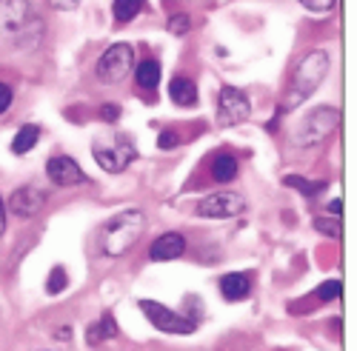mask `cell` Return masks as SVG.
I'll return each mask as SVG.
<instances>
[{
    "label": "cell",
    "mask_w": 357,
    "mask_h": 351,
    "mask_svg": "<svg viewBox=\"0 0 357 351\" xmlns=\"http://www.w3.org/2000/svg\"><path fill=\"white\" fill-rule=\"evenodd\" d=\"M301 6L314 12V15H323V12H332L335 9V0H301Z\"/></svg>",
    "instance_id": "obj_25"
},
{
    "label": "cell",
    "mask_w": 357,
    "mask_h": 351,
    "mask_svg": "<svg viewBox=\"0 0 357 351\" xmlns=\"http://www.w3.org/2000/svg\"><path fill=\"white\" fill-rule=\"evenodd\" d=\"M140 9H143V0H114V20L129 23L137 17Z\"/></svg>",
    "instance_id": "obj_19"
},
{
    "label": "cell",
    "mask_w": 357,
    "mask_h": 351,
    "mask_svg": "<svg viewBox=\"0 0 357 351\" xmlns=\"http://www.w3.org/2000/svg\"><path fill=\"white\" fill-rule=\"evenodd\" d=\"M252 114V106L246 100V95L241 89H234V86H223L220 89V98H218V120L220 126H237L249 120Z\"/></svg>",
    "instance_id": "obj_8"
},
{
    "label": "cell",
    "mask_w": 357,
    "mask_h": 351,
    "mask_svg": "<svg viewBox=\"0 0 357 351\" xmlns=\"http://www.w3.org/2000/svg\"><path fill=\"white\" fill-rule=\"evenodd\" d=\"M132 66H135V49L129 43H114L98 61V80L114 86L132 72Z\"/></svg>",
    "instance_id": "obj_5"
},
{
    "label": "cell",
    "mask_w": 357,
    "mask_h": 351,
    "mask_svg": "<svg viewBox=\"0 0 357 351\" xmlns=\"http://www.w3.org/2000/svg\"><path fill=\"white\" fill-rule=\"evenodd\" d=\"M189 29H192V20H189L186 15H172V17H169V32H172V35L181 38V35L189 32Z\"/></svg>",
    "instance_id": "obj_24"
},
{
    "label": "cell",
    "mask_w": 357,
    "mask_h": 351,
    "mask_svg": "<svg viewBox=\"0 0 357 351\" xmlns=\"http://www.w3.org/2000/svg\"><path fill=\"white\" fill-rule=\"evenodd\" d=\"M340 123V111L332 109V106H317L306 114L303 123H297V129L291 132V140L294 146H303V149H309V146H320L326 137H329Z\"/></svg>",
    "instance_id": "obj_4"
},
{
    "label": "cell",
    "mask_w": 357,
    "mask_h": 351,
    "mask_svg": "<svg viewBox=\"0 0 357 351\" xmlns=\"http://www.w3.org/2000/svg\"><path fill=\"white\" fill-rule=\"evenodd\" d=\"M57 337H61V340H69V326H63L61 332H57Z\"/></svg>",
    "instance_id": "obj_32"
},
{
    "label": "cell",
    "mask_w": 357,
    "mask_h": 351,
    "mask_svg": "<svg viewBox=\"0 0 357 351\" xmlns=\"http://www.w3.org/2000/svg\"><path fill=\"white\" fill-rule=\"evenodd\" d=\"M43 206H46V192H40L35 186H20L9 197V212L17 217H35Z\"/></svg>",
    "instance_id": "obj_11"
},
{
    "label": "cell",
    "mask_w": 357,
    "mask_h": 351,
    "mask_svg": "<svg viewBox=\"0 0 357 351\" xmlns=\"http://www.w3.org/2000/svg\"><path fill=\"white\" fill-rule=\"evenodd\" d=\"M92 155H95V160L100 163V169H106L109 174H117V171L129 169V163L137 157V152L132 149V146H126V143H117V146H95Z\"/></svg>",
    "instance_id": "obj_9"
},
{
    "label": "cell",
    "mask_w": 357,
    "mask_h": 351,
    "mask_svg": "<svg viewBox=\"0 0 357 351\" xmlns=\"http://www.w3.org/2000/svg\"><path fill=\"white\" fill-rule=\"evenodd\" d=\"M9 106H12V89L6 83H0V114H3Z\"/></svg>",
    "instance_id": "obj_27"
},
{
    "label": "cell",
    "mask_w": 357,
    "mask_h": 351,
    "mask_svg": "<svg viewBox=\"0 0 357 351\" xmlns=\"http://www.w3.org/2000/svg\"><path fill=\"white\" fill-rule=\"evenodd\" d=\"M46 23L32 0H0V38L17 52H35L43 43Z\"/></svg>",
    "instance_id": "obj_1"
},
{
    "label": "cell",
    "mask_w": 357,
    "mask_h": 351,
    "mask_svg": "<svg viewBox=\"0 0 357 351\" xmlns=\"http://www.w3.org/2000/svg\"><path fill=\"white\" fill-rule=\"evenodd\" d=\"M169 95L177 106H195L197 103V86L189 77H174L169 83Z\"/></svg>",
    "instance_id": "obj_15"
},
{
    "label": "cell",
    "mask_w": 357,
    "mask_h": 351,
    "mask_svg": "<svg viewBox=\"0 0 357 351\" xmlns=\"http://www.w3.org/2000/svg\"><path fill=\"white\" fill-rule=\"evenodd\" d=\"M112 337H117V323H114L112 314H103L100 320H95V323L89 326V332H86L89 345H100V343H106Z\"/></svg>",
    "instance_id": "obj_14"
},
{
    "label": "cell",
    "mask_w": 357,
    "mask_h": 351,
    "mask_svg": "<svg viewBox=\"0 0 357 351\" xmlns=\"http://www.w3.org/2000/svg\"><path fill=\"white\" fill-rule=\"evenodd\" d=\"M249 291H252V277L243 274V272H231V274L220 277V295L226 300H231V303L249 297Z\"/></svg>",
    "instance_id": "obj_13"
},
{
    "label": "cell",
    "mask_w": 357,
    "mask_h": 351,
    "mask_svg": "<svg viewBox=\"0 0 357 351\" xmlns=\"http://www.w3.org/2000/svg\"><path fill=\"white\" fill-rule=\"evenodd\" d=\"M38 137H40V129H38V126H23V129L15 134V140H12V152H15V155L32 152V146L38 143Z\"/></svg>",
    "instance_id": "obj_18"
},
{
    "label": "cell",
    "mask_w": 357,
    "mask_h": 351,
    "mask_svg": "<svg viewBox=\"0 0 357 351\" xmlns=\"http://www.w3.org/2000/svg\"><path fill=\"white\" fill-rule=\"evenodd\" d=\"M329 209H332V214H335V217H340V212H343V200H340V197H337V200H332V206H329Z\"/></svg>",
    "instance_id": "obj_31"
},
{
    "label": "cell",
    "mask_w": 357,
    "mask_h": 351,
    "mask_svg": "<svg viewBox=\"0 0 357 351\" xmlns=\"http://www.w3.org/2000/svg\"><path fill=\"white\" fill-rule=\"evenodd\" d=\"M186 251V240L183 234L177 231H169V234H160V237L149 246V257H152L155 263H166V260H177Z\"/></svg>",
    "instance_id": "obj_12"
},
{
    "label": "cell",
    "mask_w": 357,
    "mask_h": 351,
    "mask_svg": "<svg viewBox=\"0 0 357 351\" xmlns=\"http://www.w3.org/2000/svg\"><path fill=\"white\" fill-rule=\"evenodd\" d=\"M314 228H317L320 234H329V237H335V240L343 237V226H340L337 217H332V220H329V217H317V220H314Z\"/></svg>",
    "instance_id": "obj_21"
},
{
    "label": "cell",
    "mask_w": 357,
    "mask_h": 351,
    "mask_svg": "<svg viewBox=\"0 0 357 351\" xmlns=\"http://www.w3.org/2000/svg\"><path fill=\"white\" fill-rule=\"evenodd\" d=\"M283 183L291 186V189H297V192L306 194V197H312V194H317V192L326 189V183H320V180H303V178H297V174H289Z\"/></svg>",
    "instance_id": "obj_20"
},
{
    "label": "cell",
    "mask_w": 357,
    "mask_h": 351,
    "mask_svg": "<svg viewBox=\"0 0 357 351\" xmlns=\"http://www.w3.org/2000/svg\"><path fill=\"white\" fill-rule=\"evenodd\" d=\"M3 231H6V206L0 200V237H3Z\"/></svg>",
    "instance_id": "obj_30"
},
{
    "label": "cell",
    "mask_w": 357,
    "mask_h": 351,
    "mask_svg": "<svg viewBox=\"0 0 357 351\" xmlns=\"http://www.w3.org/2000/svg\"><path fill=\"white\" fill-rule=\"evenodd\" d=\"M135 80H137L140 89L152 92L155 86L160 83V63H158V61H143V63L137 66V72H135Z\"/></svg>",
    "instance_id": "obj_17"
},
{
    "label": "cell",
    "mask_w": 357,
    "mask_h": 351,
    "mask_svg": "<svg viewBox=\"0 0 357 351\" xmlns=\"http://www.w3.org/2000/svg\"><path fill=\"white\" fill-rule=\"evenodd\" d=\"M243 209H246V200H243V194H237V192H212V194H206L197 203V214L200 217H212V220L237 217Z\"/></svg>",
    "instance_id": "obj_7"
},
{
    "label": "cell",
    "mask_w": 357,
    "mask_h": 351,
    "mask_svg": "<svg viewBox=\"0 0 357 351\" xmlns=\"http://www.w3.org/2000/svg\"><path fill=\"white\" fill-rule=\"evenodd\" d=\"M140 309H143V314L149 317V323H152L158 332H166V334H192L195 332L192 320H186L183 314L172 311L169 306H163L158 300H140Z\"/></svg>",
    "instance_id": "obj_6"
},
{
    "label": "cell",
    "mask_w": 357,
    "mask_h": 351,
    "mask_svg": "<svg viewBox=\"0 0 357 351\" xmlns=\"http://www.w3.org/2000/svg\"><path fill=\"white\" fill-rule=\"evenodd\" d=\"M77 3H80V0H52V6H54V9H63V12L77 9Z\"/></svg>",
    "instance_id": "obj_28"
},
{
    "label": "cell",
    "mask_w": 357,
    "mask_h": 351,
    "mask_svg": "<svg viewBox=\"0 0 357 351\" xmlns=\"http://www.w3.org/2000/svg\"><path fill=\"white\" fill-rule=\"evenodd\" d=\"M314 297L323 300V303L337 300V297H340V280H326V283H320L317 291H314Z\"/></svg>",
    "instance_id": "obj_22"
},
{
    "label": "cell",
    "mask_w": 357,
    "mask_h": 351,
    "mask_svg": "<svg viewBox=\"0 0 357 351\" xmlns=\"http://www.w3.org/2000/svg\"><path fill=\"white\" fill-rule=\"evenodd\" d=\"M329 52L326 49H314L309 54L301 57V63L294 66L291 72V80H289V89H286V98H283V111H291L297 109L306 98H312L317 92V86L323 83V77L329 75Z\"/></svg>",
    "instance_id": "obj_2"
},
{
    "label": "cell",
    "mask_w": 357,
    "mask_h": 351,
    "mask_svg": "<svg viewBox=\"0 0 357 351\" xmlns=\"http://www.w3.org/2000/svg\"><path fill=\"white\" fill-rule=\"evenodd\" d=\"M237 157H231V155H220V157H215V163H212V178L218 180V183H231L234 178H237Z\"/></svg>",
    "instance_id": "obj_16"
},
{
    "label": "cell",
    "mask_w": 357,
    "mask_h": 351,
    "mask_svg": "<svg viewBox=\"0 0 357 351\" xmlns=\"http://www.w3.org/2000/svg\"><path fill=\"white\" fill-rule=\"evenodd\" d=\"M146 228V214L140 209H123L112 214L103 226H100V251L106 257H123Z\"/></svg>",
    "instance_id": "obj_3"
},
{
    "label": "cell",
    "mask_w": 357,
    "mask_h": 351,
    "mask_svg": "<svg viewBox=\"0 0 357 351\" xmlns=\"http://www.w3.org/2000/svg\"><path fill=\"white\" fill-rule=\"evenodd\" d=\"M177 143H181V137H177V132H160V137H158V146H160V149H174V146Z\"/></svg>",
    "instance_id": "obj_26"
},
{
    "label": "cell",
    "mask_w": 357,
    "mask_h": 351,
    "mask_svg": "<svg viewBox=\"0 0 357 351\" xmlns=\"http://www.w3.org/2000/svg\"><path fill=\"white\" fill-rule=\"evenodd\" d=\"M100 114H103V120L114 123V120H117V114H121V111H117V106H103V109H100Z\"/></svg>",
    "instance_id": "obj_29"
},
{
    "label": "cell",
    "mask_w": 357,
    "mask_h": 351,
    "mask_svg": "<svg viewBox=\"0 0 357 351\" xmlns=\"http://www.w3.org/2000/svg\"><path fill=\"white\" fill-rule=\"evenodd\" d=\"M46 174H49V180H52L54 186H77V183H86V180H89L86 171H83L72 157H66V155L52 157V160L46 163Z\"/></svg>",
    "instance_id": "obj_10"
},
{
    "label": "cell",
    "mask_w": 357,
    "mask_h": 351,
    "mask_svg": "<svg viewBox=\"0 0 357 351\" xmlns=\"http://www.w3.org/2000/svg\"><path fill=\"white\" fill-rule=\"evenodd\" d=\"M66 272H63V266H57L52 274H49V286H46V291H49V295H61V291L66 288Z\"/></svg>",
    "instance_id": "obj_23"
}]
</instances>
